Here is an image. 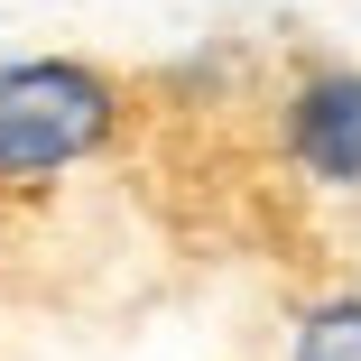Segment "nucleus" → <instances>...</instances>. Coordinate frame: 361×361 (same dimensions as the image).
Listing matches in <instances>:
<instances>
[{
    "instance_id": "obj_3",
    "label": "nucleus",
    "mask_w": 361,
    "mask_h": 361,
    "mask_svg": "<svg viewBox=\"0 0 361 361\" xmlns=\"http://www.w3.org/2000/svg\"><path fill=\"white\" fill-rule=\"evenodd\" d=\"M287 361H361V297H324V306H306L297 352H287Z\"/></svg>"
},
{
    "instance_id": "obj_1",
    "label": "nucleus",
    "mask_w": 361,
    "mask_h": 361,
    "mask_svg": "<svg viewBox=\"0 0 361 361\" xmlns=\"http://www.w3.org/2000/svg\"><path fill=\"white\" fill-rule=\"evenodd\" d=\"M130 130V93L84 56H28L0 65V185H37L102 158Z\"/></svg>"
},
{
    "instance_id": "obj_2",
    "label": "nucleus",
    "mask_w": 361,
    "mask_h": 361,
    "mask_svg": "<svg viewBox=\"0 0 361 361\" xmlns=\"http://www.w3.org/2000/svg\"><path fill=\"white\" fill-rule=\"evenodd\" d=\"M287 158H297L315 185L361 195V75L352 65H324L287 93Z\"/></svg>"
}]
</instances>
